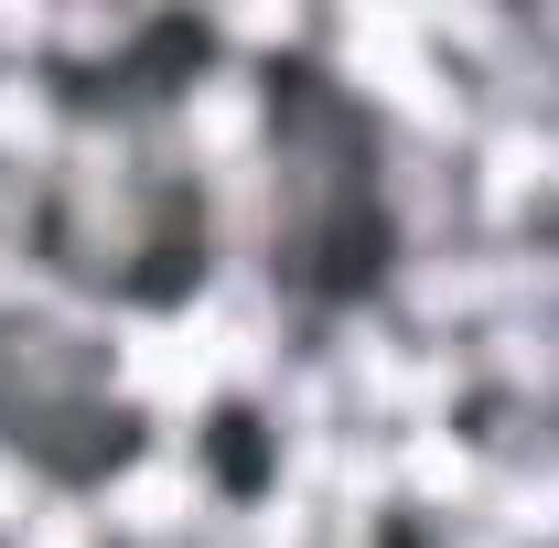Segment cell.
<instances>
[{
    "label": "cell",
    "instance_id": "cell-5",
    "mask_svg": "<svg viewBox=\"0 0 559 548\" xmlns=\"http://www.w3.org/2000/svg\"><path fill=\"white\" fill-rule=\"evenodd\" d=\"M549 452H559V301H549Z\"/></svg>",
    "mask_w": 559,
    "mask_h": 548
},
{
    "label": "cell",
    "instance_id": "cell-1",
    "mask_svg": "<svg viewBox=\"0 0 559 548\" xmlns=\"http://www.w3.org/2000/svg\"><path fill=\"white\" fill-rule=\"evenodd\" d=\"M259 290L290 334L377 323L409 279V151L399 119L334 65V44H270L259 65Z\"/></svg>",
    "mask_w": 559,
    "mask_h": 548
},
{
    "label": "cell",
    "instance_id": "cell-2",
    "mask_svg": "<svg viewBox=\"0 0 559 548\" xmlns=\"http://www.w3.org/2000/svg\"><path fill=\"white\" fill-rule=\"evenodd\" d=\"M11 248L66 312L97 323L194 312L226 259L215 172L183 119H55V151L22 172Z\"/></svg>",
    "mask_w": 559,
    "mask_h": 548
},
{
    "label": "cell",
    "instance_id": "cell-4",
    "mask_svg": "<svg viewBox=\"0 0 559 548\" xmlns=\"http://www.w3.org/2000/svg\"><path fill=\"white\" fill-rule=\"evenodd\" d=\"M215 55H226L215 22H130L97 55H44V108L55 119H183Z\"/></svg>",
    "mask_w": 559,
    "mask_h": 548
},
{
    "label": "cell",
    "instance_id": "cell-3",
    "mask_svg": "<svg viewBox=\"0 0 559 548\" xmlns=\"http://www.w3.org/2000/svg\"><path fill=\"white\" fill-rule=\"evenodd\" d=\"M162 441V409L140 398L130 355L97 312L66 301H0V474L44 495H108Z\"/></svg>",
    "mask_w": 559,
    "mask_h": 548
}]
</instances>
